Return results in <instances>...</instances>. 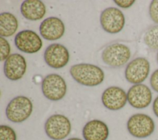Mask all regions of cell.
<instances>
[{
    "label": "cell",
    "instance_id": "obj_22",
    "mask_svg": "<svg viewBox=\"0 0 158 140\" xmlns=\"http://www.w3.org/2000/svg\"><path fill=\"white\" fill-rule=\"evenodd\" d=\"M150 84L151 88L158 93V69L152 73L150 78Z\"/></svg>",
    "mask_w": 158,
    "mask_h": 140
},
{
    "label": "cell",
    "instance_id": "obj_25",
    "mask_svg": "<svg viewBox=\"0 0 158 140\" xmlns=\"http://www.w3.org/2000/svg\"><path fill=\"white\" fill-rule=\"evenodd\" d=\"M67 140H82V139L80 138H71Z\"/></svg>",
    "mask_w": 158,
    "mask_h": 140
},
{
    "label": "cell",
    "instance_id": "obj_10",
    "mask_svg": "<svg viewBox=\"0 0 158 140\" xmlns=\"http://www.w3.org/2000/svg\"><path fill=\"white\" fill-rule=\"evenodd\" d=\"M70 58L67 49L62 44L54 43L45 50L44 59L46 63L54 68H60L65 66Z\"/></svg>",
    "mask_w": 158,
    "mask_h": 140
},
{
    "label": "cell",
    "instance_id": "obj_26",
    "mask_svg": "<svg viewBox=\"0 0 158 140\" xmlns=\"http://www.w3.org/2000/svg\"><path fill=\"white\" fill-rule=\"evenodd\" d=\"M157 62L158 63V52H157Z\"/></svg>",
    "mask_w": 158,
    "mask_h": 140
},
{
    "label": "cell",
    "instance_id": "obj_5",
    "mask_svg": "<svg viewBox=\"0 0 158 140\" xmlns=\"http://www.w3.org/2000/svg\"><path fill=\"white\" fill-rule=\"evenodd\" d=\"M41 89L43 95L48 99L57 101L65 96L67 92V85L61 76L52 73L44 78L41 84Z\"/></svg>",
    "mask_w": 158,
    "mask_h": 140
},
{
    "label": "cell",
    "instance_id": "obj_13",
    "mask_svg": "<svg viewBox=\"0 0 158 140\" xmlns=\"http://www.w3.org/2000/svg\"><path fill=\"white\" fill-rule=\"evenodd\" d=\"M26 68L27 63L25 57L18 53L10 54L4 64L5 76L13 81L20 79L25 74Z\"/></svg>",
    "mask_w": 158,
    "mask_h": 140
},
{
    "label": "cell",
    "instance_id": "obj_18",
    "mask_svg": "<svg viewBox=\"0 0 158 140\" xmlns=\"http://www.w3.org/2000/svg\"><path fill=\"white\" fill-rule=\"evenodd\" d=\"M144 42L149 48L158 49V25L152 26L147 30L144 36Z\"/></svg>",
    "mask_w": 158,
    "mask_h": 140
},
{
    "label": "cell",
    "instance_id": "obj_19",
    "mask_svg": "<svg viewBox=\"0 0 158 140\" xmlns=\"http://www.w3.org/2000/svg\"><path fill=\"white\" fill-rule=\"evenodd\" d=\"M0 140H17L15 131L8 125H1L0 126Z\"/></svg>",
    "mask_w": 158,
    "mask_h": 140
},
{
    "label": "cell",
    "instance_id": "obj_8",
    "mask_svg": "<svg viewBox=\"0 0 158 140\" xmlns=\"http://www.w3.org/2000/svg\"><path fill=\"white\" fill-rule=\"evenodd\" d=\"M125 22L123 14L116 7L105 9L100 16V23L102 28L109 33H119L123 28Z\"/></svg>",
    "mask_w": 158,
    "mask_h": 140
},
{
    "label": "cell",
    "instance_id": "obj_23",
    "mask_svg": "<svg viewBox=\"0 0 158 140\" xmlns=\"http://www.w3.org/2000/svg\"><path fill=\"white\" fill-rule=\"evenodd\" d=\"M114 2L119 7H122V8H128L130 7H131L134 2H135V1L133 0H114Z\"/></svg>",
    "mask_w": 158,
    "mask_h": 140
},
{
    "label": "cell",
    "instance_id": "obj_12",
    "mask_svg": "<svg viewBox=\"0 0 158 140\" xmlns=\"http://www.w3.org/2000/svg\"><path fill=\"white\" fill-rule=\"evenodd\" d=\"M101 100L106 108L110 110H118L125 105L127 94L120 87L110 86L103 92Z\"/></svg>",
    "mask_w": 158,
    "mask_h": 140
},
{
    "label": "cell",
    "instance_id": "obj_2",
    "mask_svg": "<svg viewBox=\"0 0 158 140\" xmlns=\"http://www.w3.org/2000/svg\"><path fill=\"white\" fill-rule=\"evenodd\" d=\"M33 104L26 96H19L13 98L7 104L6 115L7 119L14 123H21L31 114Z\"/></svg>",
    "mask_w": 158,
    "mask_h": 140
},
{
    "label": "cell",
    "instance_id": "obj_17",
    "mask_svg": "<svg viewBox=\"0 0 158 140\" xmlns=\"http://www.w3.org/2000/svg\"><path fill=\"white\" fill-rule=\"evenodd\" d=\"M18 28V21L12 14L2 12L0 14V35L9 37L13 35Z\"/></svg>",
    "mask_w": 158,
    "mask_h": 140
},
{
    "label": "cell",
    "instance_id": "obj_16",
    "mask_svg": "<svg viewBox=\"0 0 158 140\" xmlns=\"http://www.w3.org/2000/svg\"><path fill=\"white\" fill-rule=\"evenodd\" d=\"M22 15L30 20L41 19L46 14L44 4L39 0H27L22 2L20 6Z\"/></svg>",
    "mask_w": 158,
    "mask_h": 140
},
{
    "label": "cell",
    "instance_id": "obj_24",
    "mask_svg": "<svg viewBox=\"0 0 158 140\" xmlns=\"http://www.w3.org/2000/svg\"><path fill=\"white\" fill-rule=\"evenodd\" d=\"M152 109L155 115L158 118V96L156 97L152 104Z\"/></svg>",
    "mask_w": 158,
    "mask_h": 140
},
{
    "label": "cell",
    "instance_id": "obj_1",
    "mask_svg": "<svg viewBox=\"0 0 158 140\" xmlns=\"http://www.w3.org/2000/svg\"><path fill=\"white\" fill-rule=\"evenodd\" d=\"M72 78L78 83L86 86H95L101 84L104 79L102 70L90 64H78L70 68Z\"/></svg>",
    "mask_w": 158,
    "mask_h": 140
},
{
    "label": "cell",
    "instance_id": "obj_11",
    "mask_svg": "<svg viewBox=\"0 0 158 140\" xmlns=\"http://www.w3.org/2000/svg\"><path fill=\"white\" fill-rule=\"evenodd\" d=\"M152 92L149 88L143 84L133 85L127 92V101L130 105L136 109H144L152 101Z\"/></svg>",
    "mask_w": 158,
    "mask_h": 140
},
{
    "label": "cell",
    "instance_id": "obj_6",
    "mask_svg": "<svg viewBox=\"0 0 158 140\" xmlns=\"http://www.w3.org/2000/svg\"><path fill=\"white\" fill-rule=\"evenodd\" d=\"M131 52L129 47L123 44L114 43L107 46L102 53V59L107 65L120 67L130 59Z\"/></svg>",
    "mask_w": 158,
    "mask_h": 140
},
{
    "label": "cell",
    "instance_id": "obj_7",
    "mask_svg": "<svg viewBox=\"0 0 158 140\" xmlns=\"http://www.w3.org/2000/svg\"><path fill=\"white\" fill-rule=\"evenodd\" d=\"M150 64L144 57H136L127 65L125 70L126 80L130 83L141 84L148 76Z\"/></svg>",
    "mask_w": 158,
    "mask_h": 140
},
{
    "label": "cell",
    "instance_id": "obj_9",
    "mask_svg": "<svg viewBox=\"0 0 158 140\" xmlns=\"http://www.w3.org/2000/svg\"><path fill=\"white\" fill-rule=\"evenodd\" d=\"M14 43L19 50L28 54L38 52L43 45L42 40L38 35L29 30H22L18 33L15 37Z\"/></svg>",
    "mask_w": 158,
    "mask_h": 140
},
{
    "label": "cell",
    "instance_id": "obj_3",
    "mask_svg": "<svg viewBox=\"0 0 158 140\" xmlns=\"http://www.w3.org/2000/svg\"><path fill=\"white\" fill-rule=\"evenodd\" d=\"M71 123L69 119L62 114L50 116L44 124L46 135L52 140H62L67 138L71 131Z\"/></svg>",
    "mask_w": 158,
    "mask_h": 140
},
{
    "label": "cell",
    "instance_id": "obj_20",
    "mask_svg": "<svg viewBox=\"0 0 158 140\" xmlns=\"http://www.w3.org/2000/svg\"><path fill=\"white\" fill-rule=\"evenodd\" d=\"M0 48H1V60H6L10 56V46L9 42L4 38L0 37Z\"/></svg>",
    "mask_w": 158,
    "mask_h": 140
},
{
    "label": "cell",
    "instance_id": "obj_21",
    "mask_svg": "<svg viewBox=\"0 0 158 140\" xmlns=\"http://www.w3.org/2000/svg\"><path fill=\"white\" fill-rule=\"evenodd\" d=\"M149 12L152 20L158 24V0L151 1L149 5Z\"/></svg>",
    "mask_w": 158,
    "mask_h": 140
},
{
    "label": "cell",
    "instance_id": "obj_4",
    "mask_svg": "<svg viewBox=\"0 0 158 140\" xmlns=\"http://www.w3.org/2000/svg\"><path fill=\"white\" fill-rule=\"evenodd\" d=\"M127 130L129 133L137 138H146L151 136L155 130L152 118L144 113H135L127 121Z\"/></svg>",
    "mask_w": 158,
    "mask_h": 140
},
{
    "label": "cell",
    "instance_id": "obj_15",
    "mask_svg": "<svg viewBox=\"0 0 158 140\" xmlns=\"http://www.w3.org/2000/svg\"><path fill=\"white\" fill-rule=\"evenodd\" d=\"M82 134L85 140H107L109 135V130L104 121L92 120L85 125Z\"/></svg>",
    "mask_w": 158,
    "mask_h": 140
},
{
    "label": "cell",
    "instance_id": "obj_14",
    "mask_svg": "<svg viewBox=\"0 0 158 140\" xmlns=\"http://www.w3.org/2000/svg\"><path fill=\"white\" fill-rule=\"evenodd\" d=\"M64 32L65 25L63 22L56 17H50L44 19L40 26L41 35L47 40H57L64 35Z\"/></svg>",
    "mask_w": 158,
    "mask_h": 140
}]
</instances>
